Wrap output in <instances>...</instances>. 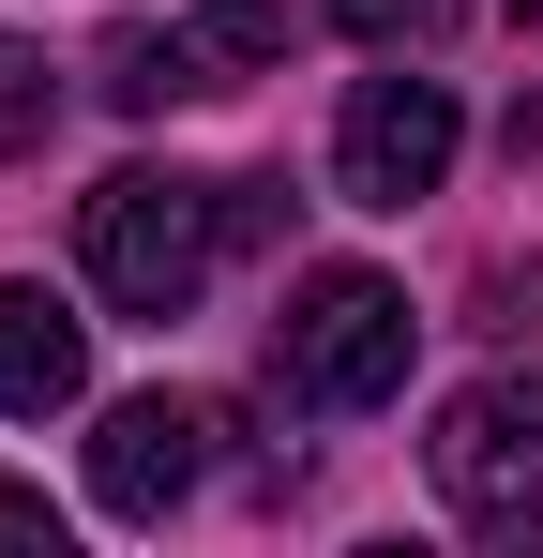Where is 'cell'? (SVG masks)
Masks as SVG:
<instances>
[{"instance_id":"cell-6","label":"cell","mask_w":543,"mask_h":558,"mask_svg":"<svg viewBox=\"0 0 543 558\" xmlns=\"http://www.w3.org/2000/svg\"><path fill=\"white\" fill-rule=\"evenodd\" d=\"M90 392V317L61 287H0V423H61Z\"/></svg>"},{"instance_id":"cell-11","label":"cell","mask_w":543,"mask_h":558,"mask_svg":"<svg viewBox=\"0 0 543 558\" xmlns=\"http://www.w3.org/2000/svg\"><path fill=\"white\" fill-rule=\"evenodd\" d=\"M333 15H348L362 46H393V31H423V15H438V0H333Z\"/></svg>"},{"instance_id":"cell-4","label":"cell","mask_w":543,"mask_h":558,"mask_svg":"<svg viewBox=\"0 0 543 558\" xmlns=\"http://www.w3.org/2000/svg\"><path fill=\"white\" fill-rule=\"evenodd\" d=\"M452 92L438 76H362L348 121H333V182H348V211H408V196L452 182Z\"/></svg>"},{"instance_id":"cell-10","label":"cell","mask_w":543,"mask_h":558,"mask_svg":"<svg viewBox=\"0 0 543 558\" xmlns=\"http://www.w3.org/2000/svg\"><path fill=\"white\" fill-rule=\"evenodd\" d=\"M0 558H61V513H46L31 483H0Z\"/></svg>"},{"instance_id":"cell-9","label":"cell","mask_w":543,"mask_h":558,"mask_svg":"<svg viewBox=\"0 0 543 558\" xmlns=\"http://www.w3.org/2000/svg\"><path fill=\"white\" fill-rule=\"evenodd\" d=\"M46 121H61V76H46V46H15V31H0V151H46Z\"/></svg>"},{"instance_id":"cell-12","label":"cell","mask_w":543,"mask_h":558,"mask_svg":"<svg viewBox=\"0 0 543 558\" xmlns=\"http://www.w3.org/2000/svg\"><path fill=\"white\" fill-rule=\"evenodd\" d=\"M514 15H543V0H514Z\"/></svg>"},{"instance_id":"cell-7","label":"cell","mask_w":543,"mask_h":558,"mask_svg":"<svg viewBox=\"0 0 543 558\" xmlns=\"http://www.w3.org/2000/svg\"><path fill=\"white\" fill-rule=\"evenodd\" d=\"M181 46H196V92H227V76H272L287 61V15L272 0H212V15H181Z\"/></svg>"},{"instance_id":"cell-3","label":"cell","mask_w":543,"mask_h":558,"mask_svg":"<svg viewBox=\"0 0 543 558\" xmlns=\"http://www.w3.org/2000/svg\"><path fill=\"white\" fill-rule=\"evenodd\" d=\"M438 498L468 529H543V377H483L438 408Z\"/></svg>"},{"instance_id":"cell-5","label":"cell","mask_w":543,"mask_h":558,"mask_svg":"<svg viewBox=\"0 0 543 558\" xmlns=\"http://www.w3.org/2000/svg\"><path fill=\"white\" fill-rule=\"evenodd\" d=\"M196 438H212L196 392H121L106 438H90V498H106L121 529H167L181 498H196Z\"/></svg>"},{"instance_id":"cell-8","label":"cell","mask_w":543,"mask_h":558,"mask_svg":"<svg viewBox=\"0 0 543 558\" xmlns=\"http://www.w3.org/2000/svg\"><path fill=\"white\" fill-rule=\"evenodd\" d=\"M167 92H196V46L152 31V15H136V31H106V106H121V121H152Z\"/></svg>"},{"instance_id":"cell-2","label":"cell","mask_w":543,"mask_h":558,"mask_svg":"<svg viewBox=\"0 0 543 558\" xmlns=\"http://www.w3.org/2000/svg\"><path fill=\"white\" fill-rule=\"evenodd\" d=\"M408 348H423V317H408L393 272H302V302H287V392H302V408L408 392Z\"/></svg>"},{"instance_id":"cell-1","label":"cell","mask_w":543,"mask_h":558,"mask_svg":"<svg viewBox=\"0 0 543 558\" xmlns=\"http://www.w3.org/2000/svg\"><path fill=\"white\" fill-rule=\"evenodd\" d=\"M212 242H227V182H181V167H121L76 211V257L121 317H181L212 287Z\"/></svg>"}]
</instances>
